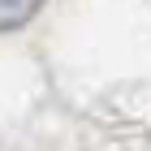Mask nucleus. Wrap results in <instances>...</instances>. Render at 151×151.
<instances>
[{
  "label": "nucleus",
  "instance_id": "1",
  "mask_svg": "<svg viewBox=\"0 0 151 151\" xmlns=\"http://www.w3.org/2000/svg\"><path fill=\"white\" fill-rule=\"evenodd\" d=\"M43 0H0V30H17L39 13Z\"/></svg>",
  "mask_w": 151,
  "mask_h": 151
}]
</instances>
